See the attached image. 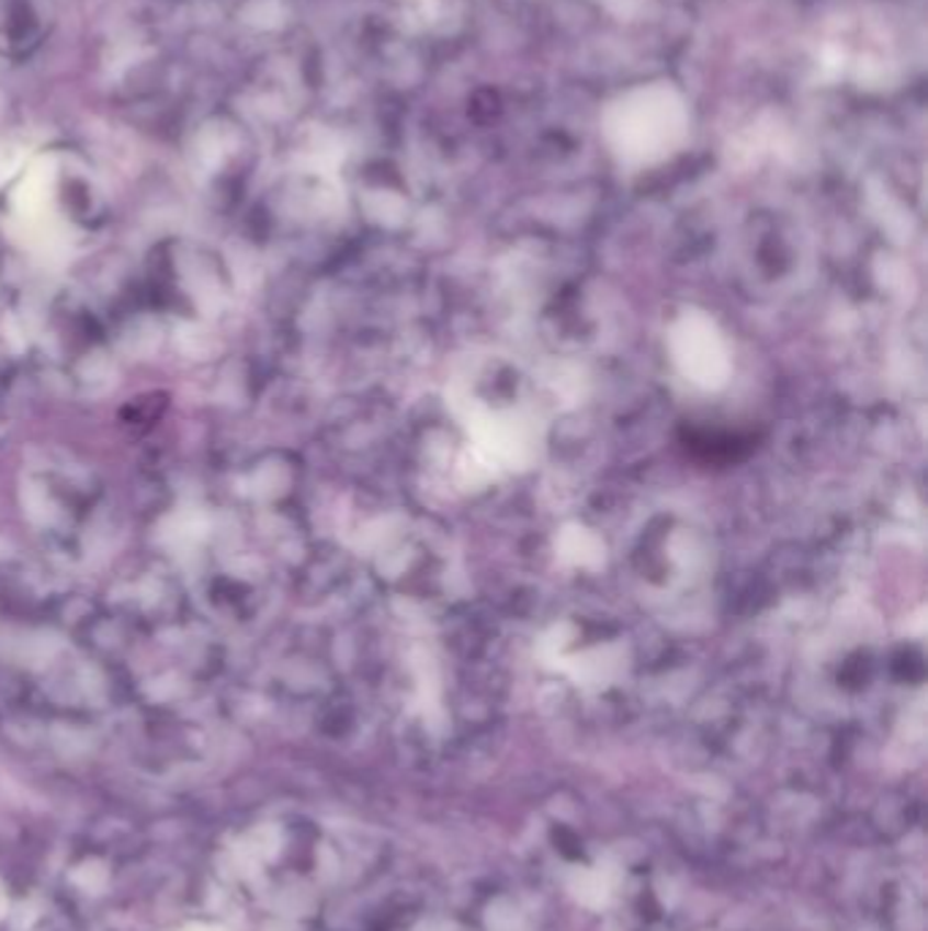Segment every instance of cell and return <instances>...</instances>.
Segmentation results:
<instances>
[{
    "mask_svg": "<svg viewBox=\"0 0 928 931\" xmlns=\"http://www.w3.org/2000/svg\"><path fill=\"white\" fill-rule=\"evenodd\" d=\"M169 406L167 393H145L139 398H132L121 409V425L126 431H132L134 436H143L145 431H150L152 425H158V420L163 417Z\"/></svg>",
    "mask_w": 928,
    "mask_h": 931,
    "instance_id": "1",
    "label": "cell"
}]
</instances>
